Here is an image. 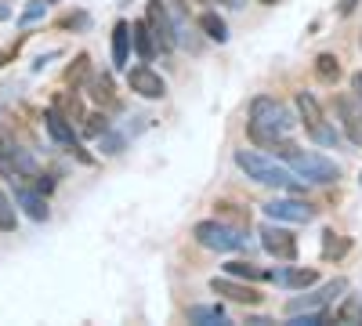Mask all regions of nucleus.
<instances>
[{
	"instance_id": "21",
	"label": "nucleus",
	"mask_w": 362,
	"mask_h": 326,
	"mask_svg": "<svg viewBox=\"0 0 362 326\" xmlns=\"http://www.w3.org/2000/svg\"><path fill=\"white\" fill-rule=\"evenodd\" d=\"M334 322H341V326H358L362 322V298L358 293H348L344 305L334 312Z\"/></svg>"
},
{
	"instance_id": "22",
	"label": "nucleus",
	"mask_w": 362,
	"mask_h": 326,
	"mask_svg": "<svg viewBox=\"0 0 362 326\" xmlns=\"http://www.w3.org/2000/svg\"><path fill=\"white\" fill-rule=\"evenodd\" d=\"M315 76H319L322 83H334V80L341 76V58H337V54H329V51L315 54Z\"/></svg>"
},
{
	"instance_id": "40",
	"label": "nucleus",
	"mask_w": 362,
	"mask_h": 326,
	"mask_svg": "<svg viewBox=\"0 0 362 326\" xmlns=\"http://www.w3.org/2000/svg\"><path fill=\"white\" fill-rule=\"evenodd\" d=\"M358 182H362V177H358Z\"/></svg>"
},
{
	"instance_id": "31",
	"label": "nucleus",
	"mask_w": 362,
	"mask_h": 326,
	"mask_svg": "<svg viewBox=\"0 0 362 326\" xmlns=\"http://www.w3.org/2000/svg\"><path fill=\"white\" fill-rule=\"evenodd\" d=\"M15 149H18V145H15L11 131H8L4 124H0V167H8V160L15 156Z\"/></svg>"
},
{
	"instance_id": "16",
	"label": "nucleus",
	"mask_w": 362,
	"mask_h": 326,
	"mask_svg": "<svg viewBox=\"0 0 362 326\" xmlns=\"http://www.w3.org/2000/svg\"><path fill=\"white\" fill-rule=\"evenodd\" d=\"M297 112H300V124H305V131H312V127L326 124V116H322V109H319L315 95H308V91H300V95H297Z\"/></svg>"
},
{
	"instance_id": "35",
	"label": "nucleus",
	"mask_w": 362,
	"mask_h": 326,
	"mask_svg": "<svg viewBox=\"0 0 362 326\" xmlns=\"http://www.w3.org/2000/svg\"><path fill=\"white\" fill-rule=\"evenodd\" d=\"M355 4H358V0H341V15H351Z\"/></svg>"
},
{
	"instance_id": "20",
	"label": "nucleus",
	"mask_w": 362,
	"mask_h": 326,
	"mask_svg": "<svg viewBox=\"0 0 362 326\" xmlns=\"http://www.w3.org/2000/svg\"><path fill=\"white\" fill-rule=\"evenodd\" d=\"M196 25L203 29V33H206L210 40H218V44H225V40H228V25H225V18H221V15H214V11H203V15L196 18Z\"/></svg>"
},
{
	"instance_id": "36",
	"label": "nucleus",
	"mask_w": 362,
	"mask_h": 326,
	"mask_svg": "<svg viewBox=\"0 0 362 326\" xmlns=\"http://www.w3.org/2000/svg\"><path fill=\"white\" fill-rule=\"evenodd\" d=\"M8 15H11V8H8V4H4V0H0V22H4V18H8Z\"/></svg>"
},
{
	"instance_id": "11",
	"label": "nucleus",
	"mask_w": 362,
	"mask_h": 326,
	"mask_svg": "<svg viewBox=\"0 0 362 326\" xmlns=\"http://www.w3.org/2000/svg\"><path fill=\"white\" fill-rule=\"evenodd\" d=\"M167 11H170V25H174V44H185L192 51H199V40L192 37V29H189V8L181 4V0H167Z\"/></svg>"
},
{
	"instance_id": "8",
	"label": "nucleus",
	"mask_w": 362,
	"mask_h": 326,
	"mask_svg": "<svg viewBox=\"0 0 362 326\" xmlns=\"http://www.w3.org/2000/svg\"><path fill=\"white\" fill-rule=\"evenodd\" d=\"M264 214L272 221L308 225V221H315V206H308L305 199H272V203H264Z\"/></svg>"
},
{
	"instance_id": "3",
	"label": "nucleus",
	"mask_w": 362,
	"mask_h": 326,
	"mask_svg": "<svg viewBox=\"0 0 362 326\" xmlns=\"http://www.w3.org/2000/svg\"><path fill=\"white\" fill-rule=\"evenodd\" d=\"M235 167L247 170V177H254L257 185H268V189H286V192L305 189V177H297L293 170L279 167L276 160H268L261 153H250V149H235Z\"/></svg>"
},
{
	"instance_id": "5",
	"label": "nucleus",
	"mask_w": 362,
	"mask_h": 326,
	"mask_svg": "<svg viewBox=\"0 0 362 326\" xmlns=\"http://www.w3.org/2000/svg\"><path fill=\"white\" fill-rule=\"evenodd\" d=\"M44 127H47L51 141H54V145H62V149H69V153H76V160H80V163H90V160H95L90 153H83V149H80V141H76V131H73V124H69V120H66V116L58 112L54 105L44 112Z\"/></svg>"
},
{
	"instance_id": "17",
	"label": "nucleus",
	"mask_w": 362,
	"mask_h": 326,
	"mask_svg": "<svg viewBox=\"0 0 362 326\" xmlns=\"http://www.w3.org/2000/svg\"><path fill=\"white\" fill-rule=\"evenodd\" d=\"M189 322H196V326H225L228 315H225L221 305H192L189 308Z\"/></svg>"
},
{
	"instance_id": "14",
	"label": "nucleus",
	"mask_w": 362,
	"mask_h": 326,
	"mask_svg": "<svg viewBox=\"0 0 362 326\" xmlns=\"http://www.w3.org/2000/svg\"><path fill=\"white\" fill-rule=\"evenodd\" d=\"M127 58H131V25L127 22H116L112 25V66L116 69H127Z\"/></svg>"
},
{
	"instance_id": "12",
	"label": "nucleus",
	"mask_w": 362,
	"mask_h": 326,
	"mask_svg": "<svg viewBox=\"0 0 362 326\" xmlns=\"http://www.w3.org/2000/svg\"><path fill=\"white\" fill-rule=\"evenodd\" d=\"M15 203H18L33 221H47V214H51V211H47V203H44V196L33 192V189H25V185H15Z\"/></svg>"
},
{
	"instance_id": "25",
	"label": "nucleus",
	"mask_w": 362,
	"mask_h": 326,
	"mask_svg": "<svg viewBox=\"0 0 362 326\" xmlns=\"http://www.w3.org/2000/svg\"><path fill=\"white\" fill-rule=\"evenodd\" d=\"M54 109L62 112L69 124H73V120H83V102H80L76 95H58V98H54Z\"/></svg>"
},
{
	"instance_id": "39",
	"label": "nucleus",
	"mask_w": 362,
	"mask_h": 326,
	"mask_svg": "<svg viewBox=\"0 0 362 326\" xmlns=\"http://www.w3.org/2000/svg\"><path fill=\"white\" fill-rule=\"evenodd\" d=\"M218 4H228V0H218Z\"/></svg>"
},
{
	"instance_id": "15",
	"label": "nucleus",
	"mask_w": 362,
	"mask_h": 326,
	"mask_svg": "<svg viewBox=\"0 0 362 326\" xmlns=\"http://www.w3.org/2000/svg\"><path fill=\"white\" fill-rule=\"evenodd\" d=\"M131 44H134L141 62H153V58H156V44H153V33H148L145 18L141 22H131Z\"/></svg>"
},
{
	"instance_id": "28",
	"label": "nucleus",
	"mask_w": 362,
	"mask_h": 326,
	"mask_svg": "<svg viewBox=\"0 0 362 326\" xmlns=\"http://www.w3.org/2000/svg\"><path fill=\"white\" fill-rule=\"evenodd\" d=\"M15 203L8 199V192L0 189V232H15Z\"/></svg>"
},
{
	"instance_id": "6",
	"label": "nucleus",
	"mask_w": 362,
	"mask_h": 326,
	"mask_svg": "<svg viewBox=\"0 0 362 326\" xmlns=\"http://www.w3.org/2000/svg\"><path fill=\"white\" fill-rule=\"evenodd\" d=\"M261 247L276 257V261H297V235L276 221L261 225Z\"/></svg>"
},
{
	"instance_id": "38",
	"label": "nucleus",
	"mask_w": 362,
	"mask_h": 326,
	"mask_svg": "<svg viewBox=\"0 0 362 326\" xmlns=\"http://www.w3.org/2000/svg\"><path fill=\"white\" fill-rule=\"evenodd\" d=\"M261 4H279V0H261Z\"/></svg>"
},
{
	"instance_id": "32",
	"label": "nucleus",
	"mask_w": 362,
	"mask_h": 326,
	"mask_svg": "<svg viewBox=\"0 0 362 326\" xmlns=\"http://www.w3.org/2000/svg\"><path fill=\"white\" fill-rule=\"evenodd\" d=\"M98 145H102V153H105V156H116L119 149H124V138L112 134V127H109L105 134H98Z\"/></svg>"
},
{
	"instance_id": "10",
	"label": "nucleus",
	"mask_w": 362,
	"mask_h": 326,
	"mask_svg": "<svg viewBox=\"0 0 362 326\" xmlns=\"http://www.w3.org/2000/svg\"><path fill=\"white\" fill-rule=\"evenodd\" d=\"M210 290H214V293H221V298H228V301H239V305H261V293L247 283H235L232 276H214V279H210Z\"/></svg>"
},
{
	"instance_id": "9",
	"label": "nucleus",
	"mask_w": 362,
	"mask_h": 326,
	"mask_svg": "<svg viewBox=\"0 0 362 326\" xmlns=\"http://www.w3.org/2000/svg\"><path fill=\"white\" fill-rule=\"evenodd\" d=\"M127 83H131V91L141 95V98H163L167 95V83L160 73H153L148 66H138V69H127Z\"/></svg>"
},
{
	"instance_id": "24",
	"label": "nucleus",
	"mask_w": 362,
	"mask_h": 326,
	"mask_svg": "<svg viewBox=\"0 0 362 326\" xmlns=\"http://www.w3.org/2000/svg\"><path fill=\"white\" fill-rule=\"evenodd\" d=\"M308 134H312L315 145H322V149H337V145H341V131H337L334 124H319V127H312Z\"/></svg>"
},
{
	"instance_id": "34",
	"label": "nucleus",
	"mask_w": 362,
	"mask_h": 326,
	"mask_svg": "<svg viewBox=\"0 0 362 326\" xmlns=\"http://www.w3.org/2000/svg\"><path fill=\"white\" fill-rule=\"evenodd\" d=\"M351 95H355V102L362 105V73H351Z\"/></svg>"
},
{
	"instance_id": "26",
	"label": "nucleus",
	"mask_w": 362,
	"mask_h": 326,
	"mask_svg": "<svg viewBox=\"0 0 362 326\" xmlns=\"http://www.w3.org/2000/svg\"><path fill=\"white\" fill-rule=\"evenodd\" d=\"M87 73H90V58H87V54H76L73 66L66 69V83H69V87H80V83L87 80Z\"/></svg>"
},
{
	"instance_id": "27",
	"label": "nucleus",
	"mask_w": 362,
	"mask_h": 326,
	"mask_svg": "<svg viewBox=\"0 0 362 326\" xmlns=\"http://www.w3.org/2000/svg\"><path fill=\"white\" fill-rule=\"evenodd\" d=\"M112 124H109V116L105 112H90V116H83V138H98V134H105Z\"/></svg>"
},
{
	"instance_id": "1",
	"label": "nucleus",
	"mask_w": 362,
	"mask_h": 326,
	"mask_svg": "<svg viewBox=\"0 0 362 326\" xmlns=\"http://www.w3.org/2000/svg\"><path fill=\"white\" fill-rule=\"evenodd\" d=\"M293 127H297L293 112H290L286 105H279L276 98L261 95V98L250 102V124H247V134H250L254 145H264V149H272V145L283 141Z\"/></svg>"
},
{
	"instance_id": "18",
	"label": "nucleus",
	"mask_w": 362,
	"mask_h": 326,
	"mask_svg": "<svg viewBox=\"0 0 362 326\" xmlns=\"http://www.w3.org/2000/svg\"><path fill=\"white\" fill-rule=\"evenodd\" d=\"M87 95L95 98L98 105H116V87H112V76L102 73V76H90L87 83Z\"/></svg>"
},
{
	"instance_id": "37",
	"label": "nucleus",
	"mask_w": 362,
	"mask_h": 326,
	"mask_svg": "<svg viewBox=\"0 0 362 326\" xmlns=\"http://www.w3.org/2000/svg\"><path fill=\"white\" fill-rule=\"evenodd\" d=\"M228 4H232V8H243V0H228Z\"/></svg>"
},
{
	"instance_id": "33",
	"label": "nucleus",
	"mask_w": 362,
	"mask_h": 326,
	"mask_svg": "<svg viewBox=\"0 0 362 326\" xmlns=\"http://www.w3.org/2000/svg\"><path fill=\"white\" fill-rule=\"evenodd\" d=\"M87 22H90L87 15H66L58 25H62V29H87Z\"/></svg>"
},
{
	"instance_id": "23",
	"label": "nucleus",
	"mask_w": 362,
	"mask_h": 326,
	"mask_svg": "<svg viewBox=\"0 0 362 326\" xmlns=\"http://www.w3.org/2000/svg\"><path fill=\"white\" fill-rule=\"evenodd\" d=\"M348 250H351V243L344 240V235H337L334 228H326V232H322V257H326V261L344 257Z\"/></svg>"
},
{
	"instance_id": "4",
	"label": "nucleus",
	"mask_w": 362,
	"mask_h": 326,
	"mask_svg": "<svg viewBox=\"0 0 362 326\" xmlns=\"http://www.w3.org/2000/svg\"><path fill=\"white\" fill-rule=\"evenodd\" d=\"M192 235H196L199 247L218 250V254L243 250V247H247V235L239 232V228H232V225H225V221H199V225L192 228Z\"/></svg>"
},
{
	"instance_id": "30",
	"label": "nucleus",
	"mask_w": 362,
	"mask_h": 326,
	"mask_svg": "<svg viewBox=\"0 0 362 326\" xmlns=\"http://www.w3.org/2000/svg\"><path fill=\"white\" fill-rule=\"evenodd\" d=\"M47 4H51V0H29V8L22 11L18 25H33L37 18H44V15H47Z\"/></svg>"
},
{
	"instance_id": "7",
	"label": "nucleus",
	"mask_w": 362,
	"mask_h": 326,
	"mask_svg": "<svg viewBox=\"0 0 362 326\" xmlns=\"http://www.w3.org/2000/svg\"><path fill=\"white\" fill-rule=\"evenodd\" d=\"M145 25H148V33H153L156 51H160V54H170V51H174V25H170L167 4H160V0H148V8H145Z\"/></svg>"
},
{
	"instance_id": "19",
	"label": "nucleus",
	"mask_w": 362,
	"mask_h": 326,
	"mask_svg": "<svg viewBox=\"0 0 362 326\" xmlns=\"http://www.w3.org/2000/svg\"><path fill=\"white\" fill-rule=\"evenodd\" d=\"M225 272H228L232 279H247V283H261V279L272 276V272H264L261 264H254V261H228Z\"/></svg>"
},
{
	"instance_id": "29",
	"label": "nucleus",
	"mask_w": 362,
	"mask_h": 326,
	"mask_svg": "<svg viewBox=\"0 0 362 326\" xmlns=\"http://www.w3.org/2000/svg\"><path fill=\"white\" fill-rule=\"evenodd\" d=\"M341 120H344V134H348V141H351V145H362V112H344Z\"/></svg>"
},
{
	"instance_id": "2",
	"label": "nucleus",
	"mask_w": 362,
	"mask_h": 326,
	"mask_svg": "<svg viewBox=\"0 0 362 326\" xmlns=\"http://www.w3.org/2000/svg\"><path fill=\"white\" fill-rule=\"evenodd\" d=\"M272 156L286 160L297 177L315 182V185H329V182H337V177H341V167H337L334 160H326V156H319V153H308V149H297V145H290L286 138L272 145Z\"/></svg>"
},
{
	"instance_id": "13",
	"label": "nucleus",
	"mask_w": 362,
	"mask_h": 326,
	"mask_svg": "<svg viewBox=\"0 0 362 326\" xmlns=\"http://www.w3.org/2000/svg\"><path fill=\"white\" fill-rule=\"evenodd\" d=\"M268 279L279 286H290V290H305V286H315L319 272L315 269H283V272H272Z\"/></svg>"
}]
</instances>
